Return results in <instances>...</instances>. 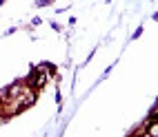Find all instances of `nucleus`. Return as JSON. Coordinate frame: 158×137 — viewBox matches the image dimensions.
<instances>
[{
	"mask_svg": "<svg viewBox=\"0 0 158 137\" xmlns=\"http://www.w3.org/2000/svg\"><path fill=\"white\" fill-rule=\"evenodd\" d=\"M0 5H2V0H0Z\"/></svg>",
	"mask_w": 158,
	"mask_h": 137,
	"instance_id": "nucleus-1",
	"label": "nucleus"
}]
</instances>
